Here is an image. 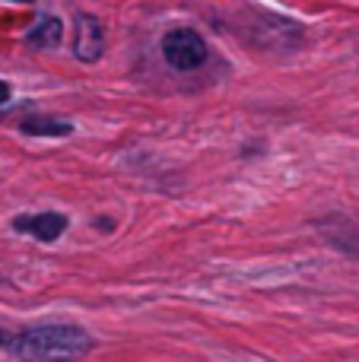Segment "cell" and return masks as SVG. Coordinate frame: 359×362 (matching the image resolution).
I'll list each match as a JSON object with an SVG mask.
<instances>
[{
  "label": "cell",
  "instance_id": "7",
  "mask_svg": "<svg viewBox=\"0 0 359 362\" xmlns=\"http://www.w3.org/2000/svg\"><path fill=\"white\" fill-rule=\"evenodd\" d=\"M6 99H10V86H6V83L4 80H0V105H4V102Z\"/></svg>",
  "mask_w": 359,
  "mask_h": 362
},
{
  "label": "cell",
  "instance_id": "4",
  "mask_svg": "<svg viewBox=\"0 0 359 362\" xmlns=\"http://www.w3.org/2000/svg\"><path fill=\"white\" fill-rule=\"evenodd\" d=\"M13 229L23 232V235L38 238V242H45V245H51L67 232V216H64V213H54V210L19 213V216H13Z\"/></svg>",
  "mask_w": 359,
  "mask_h": 362
},
{
  "label": "cell",
  "instance_id": "5",
  "mask_svg": "<svg viewBox=\"0 0 359 362\" xmlns=\"http://www.w3.org/2000/svg\"><path fill=\"white\" fill-rule=\"evenodd\" d=\"M25 42H29L32 48H38V51H54L57 45L64 42V25H61V19H57V16H38V23L29 29Z\"/></svg>",
  "mask_w": 359,
  "mask_h": 362
},
{
  "label": "cell",
  "instance_id": "1",
  "mask_svg": "<svg viewBox=\"0 0 359 362\" xmlns=\"http://www.w3.org/2000/svg\"><path fill=\"white\" fill-rule=\"evenodd\" d=\"M6 350L19 362H73L95 350V337L80 325H35L10 337Z\"/></svg>",
  "mask_w": 359,
  "mask_h": 362
},
{
  "label": "cell",
  "instance_id": "2",
  "mask_svg": "<svg viewBox=\"0 0 359 362\" xmlns=\"http://www.w3.org/2000/svg\"><path fill=\"white\" fill-rule=\"evenodd\" d=\"M159 51H163L165 64H169L172 70H182V74H191V70L204 67L210 57L207 38L197 29H169L163 35Z\"/></svg>",
  "mask_w": 359,
  "mask_h": 362
},
{
  "label": "cell",
  "instance_id": "9",
  "mask_svg": "<svg viewBox=\"0 0 359 362\" xmlns=\"http://www.w3.org/2000/svg\"><path fill=\"white\" fill-rule=\"evenodd\" d=\"M6 4H29V0H6Z\"/></svg>",
  "mask_w": 359,
  "mask_h": 362
},
{
  "label": "cell",
  "instance_id": "6",
  "mask_svg": "<svg viewBox=\"0 0 359 362\" xmlns=\"http://www.w3.org/2000/svg\"><path fill=\"white\" fill-rule=\"evenodd\" d=\"M23 134H32V137H70L73 134V124L61 118H51V115H29V118L19 124Z\"/></svg>",
  "mask_w": 359,
  "mask_h": 362
},
{
  "label": "cell",
  "instance_id": "3",
  "mask_svg": "<svg viewBox=\"0 0 359 362\" xmlns=\"http://www.w3.org/2000/svg\"><path fill=\"white\" fill-rule=\"evenodd\" d=\"M73 54L83 64H95L105 54V25L93 13H76V38H73Z\"/></svg>",
  "mask_w": 359,
  "mask_h": 362
},
{
  "label": "cell",
  "instance_id": "8",
  "mask_svg": "<svg viewBox=\"0 0 359 362\" xmlns=\"http://www.w3.org/2000/svg\"><path fill=\"white\" fill-rule=\"evenodd\" d=\"M6 344H10V337H6V331L0 327V346H6Z\"/></svg>",
  "mask_w": 359,
  "mask_h": 362
}]
</instances>
